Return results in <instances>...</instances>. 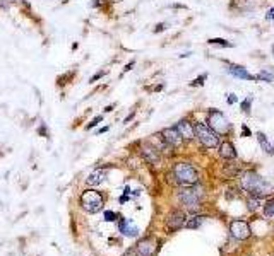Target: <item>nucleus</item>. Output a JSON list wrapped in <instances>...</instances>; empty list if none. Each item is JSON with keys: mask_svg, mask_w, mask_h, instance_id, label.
<instances>
[{"mask_svg": "<svg viewBox=\"0 0 274 256\" xmlns=\"http://www.w3.org/2000/svg\"><path fill=\"white\" fill-rule=\"evenodd\" d=\"M103 75H105V70H103V72H98L96 75H93V77H91V80H89V82H91V84H93V82H96V80H98V79H101Z\"/></svg>", "mask_w": 274, "mask_h": 256, "instance_id": "nucleus-27", "label": "nucleus"}, {"mask_svg": "<svg viewBox=\"0 0 274 256\" xmlns=\"http://www.w3.org/2000/svg\"><path fill=\"white\" fill-rule=\"evenodd\" d=\"M173 176L182 186H192L199 181V173L190 163H177L173 166Z\"/></svg>", "mask_w": 274, "mask_h": 256, "instance_id": "nucleus-2", "label": "nucleus"}, {"mask_svg": "<svg viewBox=\"0 0 274 256\" xmlns=\"http://www.w3.org/2000/svg\"><path fill=\"white\" fill-rule=\"evenodd\" d=\"M240 185L245 191L250 193V196H262V198L272 190V186L264 178H260L255 171H245L240 178Z\"/></svg>", "mask_w": 274, "mask_h": 256, "instance_id": "nucleus-1", "label": "nucleus"}, {"mask_svg": "<svg viewBox=\"0 0 274 256\" xmlns=\"http://www.w3.org/2000/svg\"><path fill=\"white\" fill-rule=\"evenodd\" d=\"M259 80H266L269 84H274V67H264L257 74Z\"/></svg>", "mask_w": 274, "mask_h": 256, "instance_id": "nucleus-17", "label": "nucleus"}, {"mask_svg": "<svg viewBox=\"0 0 274 256\" xmlns=\"http://www.w3.org/2000/svg\"><path fill=\"white\" fill-rule=\"evenodd\" d=\"M111 110H113V106H108V108H105V113H110Z\"/></svg>", "mask_w": 274, "mask_h": 256, "instance_id": "nucleus-34", "label": "nucleus"}, {"mask_svg": "<svg viewBox=\"0 0 274 256\" xmlns=\"http://www.w3.org/2000/svg\"><path fill=\"white\" fill-rule=\"evenodd\" d=\"M257 140H259V145H260V149H262L264 152H267V154H274V147L269 143L267 140V137L264 135V133H257Z\"/></svg>", "mask_w": 274, "mask_h": 256, "instance_id": "nucleus-18", "label": "nucleus"}, {"mask_svg": "<svg viewBox=\"0 0 274 256\" xmlns=\"http://www.w3.org/2000/svg\"><path fill=\"white\" fill-rule=\"evenodd\" d=\"M206 215H195V217H192V219H188V221L185 222V227L187 229H197V227H201V224L206 221Z\"/></svg>", "mask_w": 274, "mask_h": 256, "instance_id": "nucleus-19", "label": "nucleus"}, {"mask_svg": "<svg viewBox=\"0 0 274 256\" xmlns=\"http://www.w3.org/2000/svg\"><path fill=\"white\" fill-rule=\"evenodd\" d=\"M250 106H252V97H247L245 101H242V110H244V113H249L250 111Z\"/></svg>", "mask_w": 274, "mask_h": 256, "instance_id": "nucleus-24", "label": "nucleus"}, {"mask_svg": "<svg viewBox=\"0 0 274 256\" xmlns=\"http://www.w3.org/2000/svg\"><path fill=\"white\" fill-rule=\"evenodd\" d=\"M226 65H228V72H230L233 77L244 79V80H259V79H257V75H252V74H250V72H247L245 67L235 65V64H228V62H226Z\"/></svg>", "mask_w": 274, "mask_h": 256, "instance_id": "nucleus-13", "label": "nucleus"}, {"mask_svg": "<svg viewBox=\"0 0 274 256\" xmlns=\"http://www.w3.org/2000/svg\"><path fill=\"white\" fill-rule=\"evenodd\" d=\"M158 241L154 239V237H144V239H141L136 244V254L137 256H152L156 253V248H158Z\"/></svg>", "mask_w": 274, "mask_h": 256, "instance_id": "nucleus-7", "label": "nucleus"}, {"mask_svg": "<svg viewBox=\"0 0 274 256\" xmlns=\"http://www.w3.org/2000/svg\"><path fill=\"white\" fill-rule=\"evenodd\" d=\"M134 65H136V62H134V60H132V62H130V64H129V65H125V69H124V72H129V70H132V67H134Z\"/></svg>", "mask_w": 274, "mask_h": 256, "instance_id": "nucleus-32", "label": "nucleus"}, {"mask_svg": "<svg viewBox=\"0 0 274 256\" xmlns=\"http://www.w3.org/2000/svg\"><path fill=\"white\" fill-rule=\"evenodd\" d=\"M175 128L178 130V133H180V137L183 138V142H190L195 138V127L188 118L180 120L177 125H175Z\"/></svg>", "mask_w": 274, "mask_h": 256, "instance_id": "nucleus-8", "label": "nucleus"}, {"mask_svg": "<svg viewBox=\"0 0 274 256\" xmlns=\"http://www.w3.org/2000/svg\"><path fill=\"white\" fill-rule=\"evenodd\" d=\"M185 222H187L185 212H182V210H173V212L168 215V219H166V227H168L170 231H178L182 226H185Z\"/></svg>", "mask_w": 274, "mask_h": 256, "instance_id": "nucleus-10", "label": "nucleus"}, {"mask_svg": "<svg viewBox=\"0 0 274 256\" xmlns=\"http://www.w3.org/2000/svg\"><path fill=\"white\" fill-rule=\"evenodd\" d=\"M206 79H208V74H202V75H199V77H197V79L192 80L190 85H192V87H201V85L204 84V80H206Z\"/></svg>", "mask_w": 274, "mask_h": 256, "instance_id": "nucleus-23", "label": "nucleus"}, {"mask_svg": "<svg viewBox=\"0 0 274 256\" xmlns=\"http://www.w3.org/2000/svg\"><path fill=\"white\" fill-rule=\"evenodd\" d=\"M165 28H166V24H165V22H160V24H158V26H156V28H154V33H161V31H165Z\"/></svg>", "mask_w": 274, "mask_h": 256, "instance_id": "nucleus-28", "label": "nucleus"}, {"mask_svg": "<svg viewBox=\"0 0 274 256\" xmlns=\"http://www.w3.org/2000/svg\"><path fill=\"white\" fill-rule=\"evenodd\" d=\"M194 127H195V137L202 143V147L214 149V147L219 145V135L211 127L204 123H194Z\"/></svg>", "mask_w": 274, "mask_h": 256, "instance_id": "nucleus-3", "label": "nucleus"}, {"mask_svg": "<svg viewBox=\"0 0 274 256\" xmlns=\"http://www.w3.org/2000/svg\"><path fill=\"white\" fill-rule=\"evenodd\" d=\"M218 149H219V156L223 157V159H235L237 157V149H235V145H233L231 142H228V140H224L221 142L218 145Z\"/></svg>", "mask_w": 274, "mask_h": 256, "instance_id": "nucleus-15", "label": "nucleus"}, {"mask_svg": "<svg viewBox=\"0 0 274 256\" xmlns=\"http://www.w3.org/2000/svg\"><path fill=\"white\" fill-rule=\"evenodd\" d=\"M116 215L115 212H105V221H108V222H113V221H116Z\"/></svg>", "mask_w": 274, "mask_h": 256, "instance_id": "nucleus-26", "label": "nucleus"}, {"mask_svg": "<svg viewBox=\"0 0 274 256\" xmlns=\"http://www.w3.org/2000/svg\"><path fill=\"white\" fill-rule=\"evenodd\" d=\"M230 232L231 236L238 241H244L250 236V226L245 221H233L230 224Z\"/></svg>", "mask_w": 274, "mask_h": 256, "instance_id": "nucleus-9", "label": "nucleus"}, {"mask_svg": "<svg viewBox=\"0 0 274 256\" xmlns=\"http://www.w3.org/2000/svg\"><path fill=\"white\" fill-rule=\"evenodd\" d=\"M272 53H274V46H272Z\"/></svg>", "mask_w": 274, "mask_h": 256, "instance_id": "nucleus-35", "label": "nucleus"}, {"mask_svg": "<svg viewBox=\"0 0 274 256\" xmlns=\"http://www.w3.org/2000/svg\"><path fill=\"white\" fill-rule=\"evenodd\" d=\"M105 178H106V171L105 169H96V171H93V173L88 176L86 185L98 186V185H101V183L105 181Z\"/></svg>", "mask_w": 274, "mask_h": 256, "instance_id": "nucleus-16", "label": "nucleus"}, {"mask_svg": "<svg viewBox=\"0 0 274 256\" xmlns=\"http://www.w3.org/2000/svg\"><path fill=\"white\" fill-rule=\"evenodd\" d=\"M208 43L213 44V46H223V48H231L233 46L228 39H223V38H211V39H208Z\"/></svg>", "mask_w": 274, "mask_h": 256, "instance_id": "nucleus-20", "label": "nucleus"}, {"mask_svg": "<svg viewBox=\"0 0 274 256\" xmlns=\"http://www.w3.org/2000/svg\"><path fill=\"white\" fill-rule=\"evenodd\" d=\"M101 120H103V116H96V118H94V120L91 121V123H89L88 127H86V130H91V128H94V127H96L98 123H101Z\"/></svg>", "mask_w": 274, "mask_h": 256, "instance_id": "nucleus-25", "label": "nucleus"}, {"mask_svg": "<svg viewBox=\"0 0 274 256\" xmlns=\"http://www.w3.org/2000/svg\"><path fill=\"white\" fill-rule=\"evenodd\" d=\"M260 201H262V196H250V198L247 200V207H249V210H257Z\"/></svg>", "mask_w": 274, "mask_h": 256, "instance_id": "nucleus-21", "label": "nucleus"}, {"mask_svg": "<svg viewBox=\"0 0 274 256\" xmlns=\"http://www.w3.org/2000/svg\"><path fill=\"white\" fill-rule=\"evenodd\" d=\"M141 152H142V157L147 161L149 164H160L161 161V154H160V149L152 143H142L141 147Z\"/></svg>", "mask_w": 274, "mask_h": 256, "instance_id": "nucleus-11", "label": "nucleus"}, {"mask_svg": "<svg viewBox=\"0 0 274 256\" xmlns=\"http://www.w3.org/2000/svg\"><path fill=\"white\" fill-rule=\"evenodd\" d=\"M106 0H93V7H98V6H101V4H105Z\"/></svg>", "mask_w": 274, "mask_h": 256, "instance_id": "nucleus-33", "label": "nucleus"}, {"mask_svg": "<svg viewBox=\"0 0 274 256\" xmlns=\"http://www.w3.org/2000/svg\"><path fill=\"white\" fill-rule=\"evenodd\" d=\"M208 127H211L218 135H226L228 132L231 130V125L228 118L224 116L223 111L219 110H209L208 111Z\"/></svg>", "mask_w": 274, "mask_h": 256, "instance_id": "nucleus-4", "label": "nucleus"}, {"mask_svg": "<svg viewBox=\"0 0 274 256\" xmlns=\"http://www.w3.org/2000/svg\"><path fill=\"white\" fill-rule=\"evenodd\" d=\"M178 198L182 200V203L185 205L187 209L197 210L199 209L201 198H202V190L201 188H195L194 185L180 188V191H178Z\"/></svg>", "mask_w": 274, "mask_h": 256, "instance_id": "nucleus-6", "label": "nucleus"}, {"mask_svg": "<svg viewBox=\"0 0 274 256\" xmlns=\"http://www.w3.org/2000/svg\"><path fill=\"white\" fill-rule=\"evenodd\" d=\"M119 229L124 236H129V237H134L139 234V227L132 221H129V219H122L119 224Z\"/></svg>", "mask_w": 274, "mask_h": 256, "instance_id": "nucleus-14", "label": "nucleus"}, {"mask_svg": "<svg viewBox=\"0 0 274 256\" xmlns=\"http://www.w3.org/2000/svg\"><path fill=\"white\" fill-rule=\"evenodd\" d=\"M264 215H267V217H272L274 215V198L267 200L264 203Z\"/></svg>", "mask_w": 274, "mask_h": 256, "instance_id": "nucleus-22", "label": "nucleus"}, {"mask_svg": "<svg viewBox=\"0 0 274 256\" xmlns=\"http://www.w3.org/2000/svg\"><path fill=\"white\" fill-rule=\"evenodd\" d=\"M161 137L165 138V142L168 143V145H172L173 149L175 147H180L183 143V138L180 137V133H178V130L172 127V128H165L163 132H161Z\"/></svg>", "mask_w": 274, "mask_h": 256, "instance_id": "nucleus-12", "label": "nucleus"}, {"mask_svg": "<svg viewBox=\"0 0 274 256\" xmlns=\"http://www.w3.org/2000/svg\"><path fill=\"white\" fill-rule=\"evenodd\" d=\"M242 135H244V137H250V130H249V127H247V125H244V127H242Z\"/></svg>", "mask_w": 274, "mask_h": 256, "instance_id": "nucleus-30", "label": "nucleus"}, {"mask_svg": "<svg viewBox=\"0 0 274 256\" xmlns=\"http://www.w3.org/2000/svg\"><path fill=\"white\" fill-rule=\"evenodd\" d=\"M81 205H83V209L86 210V212L96 214V212H100L103 209V205H105V198H103V195L100 191L86 190L83 195H81Z\"/></svg>", "mask_w": 274, "mask_h": 256, "instance_id": "nucleus-5", "label": "nucleus"}, {"mask_svg": "<svg viewBox=\"0 0 274 256\" xmlns=\"http://www.w3.org/2000/svg\"><path fill=\"white\" fill-rule=\"evenodd\" d=\"M266 19H267V21H272V19H274V7H272V9H269V11H267Z\"/></svg>", "mask_w": 274, "mask_h": 256, "instance_id": "nucleus-31", "label": "nucleus"}, {"mask_svg": "<svg viewBox=\"0 0 274 256\" xmlns=\"http://www.w3.org/2000/svg\"><path fill=\"white\" fill-rule=\"evenodd\" d=\"M237 101H238V97L235 94H228V103H230V105H235Z\"/></svg>", "mask_w": 274, "mask_h": 256, "instance_id": "nucleus-29", "label": "nucleus"}]
</instances>
